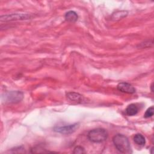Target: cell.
I'll list each match as a JSON object with an SVG mask.
<instances>
[{
    "instance_id": "1",
    "label": "cell",
    "mask_w": 154,
    "mask_h": 154,
    "mask_svg": "<svg viewBox=\"0 0 154 154\" xmlns=\"http://www.w3.org/2000/svg\"><path fill=\"white\" fill-rule=\"evenodd\" d=\"M112 142L120 152L122 153H131L132 149L128 138L123 134H116L112 138Z\"/></svg>"
},
{
    "instance_id": "2",
    "label": "cell",
    "mask_w": 154,
    "mask_h": 154,
    "mask_svg": "<svg viewBox=\"0 0 154 154\" xmlns=\"http://www.w3.org/2000/svg\"><path fill=\"white\" fill-rule=\"evenodd\" d=\"M108 132L105 129L96 128L89 131L87 137L90 141L99 143L105 141L108 137Z\"/></svg>"
},
{
    "instance_id": "3",
    "label": "cell",
    "mask_w": 154,
    "mask_h": 154,
    "mask_svg": "<svg viewBox=\"0 0 154 154\" xmlns=\"http://www.w3.org/2000/svg\"><path fill=\"white\" fill-rule=\"evenodd\" d=\"M23 93L19 91H9L3 96L5 102L7 103H17L23 99Z\"/></svg>"
},
{
    "instance_id": "4",
    "label": "cell",
    "mask_w": 154,
    "mask_h": 154,
    "mask_svg": "<svg viewBox=\"0 0 154 154\" xmlns=\"http://www.w3.org/2000/svg\"><path fill=\"white\" fill-rule=\"evenodd\" d=\"M79 123H74L65 126H55L54 128L55 132L61 134H70L75 132L77 129L79 128Z\"/></svg>"
},
{
    "instance_id": "5",
    "label": "cell",
    "mask_w": 154,
    "mask_h": 154,
    "mask_svg": "<svg viewBox=\"0 0 154 154\" xmlns=\"http://www.w3.org/2000/svg\"><path fill=\"white\" fill-rule=\"evenodd\" d=\"M29 17V16L26 14H11L1 16V21H11L16 20H25Z\"/></svg>"
},
{
    "instance_id": "6",
    "label": "cell",
    "mask_w": 154,
    "mask_h": 154,
    "mask_svg": "<svg viewBox=\"0 0 154 154\" xmlns=\"http://www.w3.org/2000/svg\"><path fill=\"white\" fill-rule=\"evenodd\" d=\"M117 88L119 91L129 94H132L135 93V88L130 84L128 82H120L119 83L117 86Z\"/></svg>"
},
{
    "instance_id": "7",
    "label": "cell",
    "mask_w": 154,
    "mask_h": 154,
    "mask_svg": "<svg viewBox=\"0 0 154 154\" xmlns=\"http://www.w3.org/2000/svg\"><path fill=\"white\" fill-rule=\"evenodd\" d=\"M65 19L70 22H75L77 21L78 19V16L77 13L74 11H69L65 14Z\"/></svg>"
},
{
    "instance_id": "8",
    "label": "cell",
    "mask_w": 154,
    "mask_h": 154,
    "mask_svg": "<svg viewBox=\"0 0 154 154\" xmlns=\"http://www.w3.org/2000/svg\"><path fill=\"white\" fill-rule=\"evenodd\" d=\"M125 111H126V114L128 116H133L137 114V112L138 111V108L135 104L132 103V104L129 105L127 106Z\"/></svg>"
},
{
    "instance_id": "9",
    "label": "cell",
    "mask_w": 154,
    "mask_h": 154,
    "mask_svg": "<svg viewBox=\"0 0 154 154\" xmlns=\"http://www.w3.org/2000/svg\"><path fill=\"white\" fill-rule=\"evenodd\" d=\"M134 141L137 145L141 146H143L146 144V140L144 137L140 134H137L134 135Z\"/></svg>"
},
{
    "instance_id": "10",
    "label": "cell",
    "mask_w": 154,
    "mask_h": 154,
    "mask_svg": "<svg viewBox=\"0 0 154 154\" xmlns=\"http://www.w3.org/2000/svg\"><path fill=\"white\" fill-rule=\"evenodd\" d=\"M67 97L70 100L73 101H79L82 99V96L79 93L75 92H70L67 94Z\"/></svg>"
},
{
    "instance_id": "11",
    "label": "cell",
    "mask_w": 154,
    "mask_h": 154,
    "mask_svg": "<svg viewBox=\"0 0 154 154\" xmlns=\"http://www.w3.org/2000/svg\"><path fill=\"white\" fill-rule=\"evenodd\" d=\"M153 111H154V109H153V106L149 108L146 110V112L144 113V118H149V117H152L153 115Z\"/></svg>"
},
{
    "instance_id": "12",
    "label": "cell",
    "mask_w": 154,
    "mask_h": 154,
    "mask_svg": "<svg viewBox=\"0 0 154 154\" xmlns=\"http://www.w3.org/2000/svg\"><path fill=\"white\" fill-rule=\"evenodd\" d=\"M73 153H85V150L84 147L81 146H76L74 148L73 150Z\"/></svg>"
}]
</instances>
